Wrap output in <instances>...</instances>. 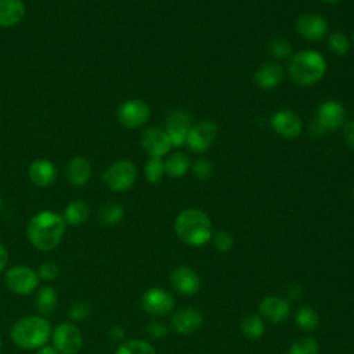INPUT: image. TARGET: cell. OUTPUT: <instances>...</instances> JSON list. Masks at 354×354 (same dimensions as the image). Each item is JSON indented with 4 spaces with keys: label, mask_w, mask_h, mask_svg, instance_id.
Wrapping results in <instances>:
<instances>
[{
    "label": "cell",
    "mask_w": 354,
    "mask_h": 354,
    "mask_svg": "<svg viewBox=\"0 0 354 354\" xmlns=\"http://www.w3.org/2000/svg\"><path fill=\"white\" fill-rule=\"evenodd\" d=\"M170 324L176 333L187 336L199 330L203 324V315L196 307L184 306L171 314Z\"/></svg>",
    "instance_id": "9a60e30c"
},
{
    "label": "cell",
    "mask_w": 354,
    "mask_h": 354,
    "mask_svg": "<svg viewBox=\"0 0 354 354\" xmlns=\"http://www.w3.org/2000/svg\"><path fill=\"white\" fill-rule=\"evenodd\" d=\"M108 336H109L112 340L122 343V342L124 340V330H123V328H120V326H118V325H113V326L109 328Z\"/></svg>",
    "instance_id": "60d3db41"
},
{
    "label": "cell",
    "mask_w": 354,
    "mask_h": 354,
    "mask_svg": "<svg viewBox=\"0 0 354 354\" xmlns=\"http://www.w3.org/2000/svg\"><path fill=\"white\" fill-rule=\"evenodd\" d=\"M147 329H148L149 335H151L152 337H156V339L163 337V336L167 335V328H166V325H165L163 322H159V321H152V322H149L148 326H147Z\"/></svg>",
    "instance_id": "f35d334b"
},
{
    "label": "cell",
    "mask_w": 354,
    "mask_h": 354,
    "mask_svg": "<svg viewBox=\"0 0 354 354\" xmlns=\"http://www.w3.org/2000/svg\"><path fill=\"white\" fill-rule=\"evenodd\" d=\"M28 177L37 187H50L57 178V167L48 159H36L29 165Z\"/></svg>",
    "instance_id": "ffe728a7"
},
{
    "label": "cell",
    "mask_w": 354,
    "mask_h": 354,
    "mask_svg": "<svg viewBox=\"0 0 354 354\" xmlns=\"http://www.w3.org/2000/svg\"><path fill=\"white\" fill-rule=\"evenodd\" d=\"M314 122L326 134L336 131L346 122V109L340 101L326 100L317 108Z\"/></svg>",
    "instance_id": "8fae6325"
},
{
    "label": "cell",
    "mask_w": 354,
    "mask_h": 354,
    "mask_svg": "<svg viewBox=\"0 0 354 354\" xmlns=\"http://www.w3.org/2000/svg\"><path fill=\"white\" fill-rule=\"evenodd\" d=\"M213 248L218 253H228L234 246V238L232 235L225 230H218L213 232V236L210 239Z\"/></svg>",
    "instance_id": "e575fe53"
},
{
    "label": "cell",
    "mask_w": 354,
    "mask_h": 354,
    "mask_svg": "<svg viewBox=\"0 0 354 354\" xmlns=\"http://www.w3.org/2000/svg\"><path fill=\"white\" fill-rule=\"evenodd\" d=\"M98 221L106 227L118 225L124 217V207L115 201L104 202L97 212Z\"/></svg>",
    "instance_id": "484cf974"
},
{
    "label": "cell",
    "mask_w": 354,
    "mask_h": 354,
    "mask_svg": "<svg viewBox=\"0 0 354 354\" xmlns=\"http://www.w3.org/2000/svg\"><path fill=\"white\" fill-rule=\"evenodd\" d=\"M217 138V126L212 120H199L192 124L185 145L194 153L206 152Z\"/></svg>",
    "instance_id": "9c48e42d"
},
{
    "label": "cell",
    "mask_w": 354,
    "mask_h": 354,
    "mask_svg": "<svg viewBox=\"0 0 354 354\" xmlns=\"http://www.w3.org/2000/svg\"><path fill=\"white\" fill-rule=\"evenodd\" d=\"M141 307L152 317L169 315L174 308V299L170 292L163 288H148L141 296Z\"/></svg>",
    "instance_id": "30bf717a"
},
{
    "label": "cell",
    "mask_w": 354,
    "mask_h": 354,
    "mask_svg": "<svg viewBox=\"0 0 354 354\" xmlns=\"http://www.w3.org/2000/svg\"><path fill=\"white\" fill-rule=\"evenodd\" d=\"M53 328L43 315H26L14 322L10 329L12 343L24 350H37L51 339Z\"/></svg>",
    "instance_id": "277c9868"
},
{
    "label": "cell",
    "mask_w": 354,
    "mask_h": 354,
    "mask_svg": "<svg viewBox=\"0 0 354 354\" xmlns=\"http://www.w3.org/2000/svg\"><path fill=\"white\" fill-rule=\"evenodd\" d=\"M39 275L37 272L28 266H12L6 271L4 283L7 289L15 295L26 296L33 293L39 286Z\"/></svg>",
    "instance_id": "8992f818"
},
{
    "label": "cell",
    "mask_w": 354,
    "mask_h": 354,
    "mask_svg": "<svg viewBox=\"0 0 354 354\" xmlns=\"http://www.w3.org/2000/svg\"><path fill=\"white\" fill-rule=\"evenodd\" d=\"M285 76V68L277 61L263 62L253 73L254 84L261 90H274Z\"/></svg>",
    "instance_id": "ac0fdd59"
},
{
    "label": "cell",
    "mask_w": 354,
    "mask_h": 354,
    "mask_svg": "<svg viewBox=\"0 0 354 354\" xmlns=\"http://www.w3.org/2000/svg\"><path fill=\"white\" fill-rule=\"evenodd\" d=\"M295 321H296V325L301 330L313 332L319 325V315L313 307L301 306L297 308V311L295 314Z\"/></svg>",
    "instance_id": "83f0119b"
},
{
    "label": "cell",
    "mask_w": 354,
    "mask_h": 354,
    "mask_svg": "<svg viewBox=\"0 0 354 354\" xmlns=\"http://www.w3.org/2000/svg\"><path fill=\"white\" fill-rule=\"evenodd\" d=\"M91 307L86 301H76L68 310V317L72 322H82L90 317Z\"/></svg>",
    "instance_id": "d590c367"
},
{
    "label": "cell",
    "mask_w": 354,
    "mask_h": 354,
    "mask_svg": "<svg viewBox=\"0 0 354 354\" xmlns=\"http://www.w3.org/2000/svg\"><path fill=\"white\" fill-rule=\"evenodd\" d=\"M36 354H59V353L57 351V348H55L54 346H48V344H46V346H43V347L37 348Z\"/></svg>",
    "instance_id": "7bdbcfd3"
},
{
    "label": "cell",
    "mask_w": 354,
    "mask_h": 354,
    "mask_svg": "<svg viewBox=\"0 0 354 354\" xmlns=\"http://www.w3.org/2000/svg\"><path fill=\"white\" fill-rule=\"evenodd\" d=\"M37 275L40 281H46V282H51L54 279L58 278L59 275V268L57 266V263L54 261H44L37 268Z\"/></svg>",
    "instance_id": "8d00e7d4"
},
{
    "label": "cell",
    "mask_w": 354,
    "mask_h": 354,
    "mask_svg": "<svg viewBox=\"0 0 354 354\" xmlns=\"http://www.w3.org/2000/svg\"><path fill=\"white\" fill-rule=\"evenodd\" d=\"M116 116L123 127L138 129L149 120L151 109L149 105L142 100H126L119 105Z\"/></svg>",
    "instance_id": "ba28073f"
},
{
    "label": "cell",
    "mask_w": 354,
    "mask_h": 354,
    "mask_svg": "<svg viewBox=\"0 0 354 354\" xmlns=\"http://www.w3.org/2000/svg\"><path fill=\"white\" fill-rule=\"evenodd\" d=\"M318 342L311 336H303L296 339L288 350V354H318Z\"/></svg>",
    "instance_id": "d6a6232c"
},
{
    "label": "cell",
    "mask_w": 354,
    "mask_h": 354,
    "mask_svg": "<svg viewBox=\"0 0 354 354\" xmlns=\"http://www.w3.org/2000/svg\"><path fill=\"white\" fill-rule=\"evenodd\" d=\"M326 46L332 54H335L337 57H344L350 51L351 41L346 33L333 32L326 36Z\"/></svg>",
    "instance_id": "f546056e"
},
{
    "label": "cell",
    "mask_w": 354,
    "mask_h": 354,
    "mask_svg": "<svg viewBox=\"0 0 354 354\" xmlns=\"http://www.w3.org/2000/svg\"><path fill=\"white\" fill-rule=\"evenodd\" d=\"M325 57L315 50H300L288 59L286 73L290 82L299 87H311L326 75Z\"/></svg>",
    "instance_id": "7a4b0ae2"
},
{
    "label": "cell",
    "mask_w": 354,
    "mask_h": 354,
    "mask_svg": "<svg viewBox=\"0 0 354 354\" xmlns=\"http://www.w3.org/2000/svg\"><path fill=\"white\" fill-rule=\"evenodd\" d=\"M140 145L144 152L151 158H162L173 148L171 141L166 133V130L159 127H148L141 133Z\"/></svg>",
    "instance_id": "2e32d148"
},
{
    "label": "cell",
    "mask_w": 354,
    "mask_h": 354,
    "mask_svg": "<svg viewBox=\"0 0 354 354\" xmlns=\"http://www.w3.org/2000/svg\"><path fill=\"white\" fill-rule=\"evenodd\" d=\"M65 176L71 185L83 187L91 177V163L84 156H73L65 166Z\"/></svg>",
    "instance_id": "44dd1931"
},
{
    "label": "cell",
    "mask_w": 354,
    "mask_h": 354,
    "mask_svg": "<svg viewBox=\"0 0 354 354\" xmlns=\"http://www.w3.org/2000/svg\"><path fill=\"white\" fill-rule=\"evenodd\" d=\"M322 3H326V4H337L339 1H342V0H321Z\"/></svg>",
    "instance_id": "ee69618b"
},
{
    "label": "cell",
    "mask_w": 354,
    "mask_h": 354,
    "mask_svg": "<svg viewBox=\"0 0 354 354\" xmlns=\"http://www.w3.org/2000/svg\"><path fill=\"white\" fill-rule=\"evenodd\" d=\"M1 346H3V340H1V336H0V350H1Z\"/></svg>",
    "instance_id": "f6af8a7d"
},
{
    "label": "cell",
    "mask_w": 354,
    "mask_h": 354,
    "mask_svg": "<svg viewBox=\"0 0 354 354\" xmlns=\"http://www.w3.org/2000/svg\"><path fill=\"white\" fill-rule=\"evenodd\" d=\"M66 223L62 214L51 210H41L36 213L28 223L26 236L33 248L40 252H50L55 249L64 235Z\"/></svg>",
    "instance_id": "6da1fadb"
},
{
    "label": "cell",
    "mask_w": 354,
    "mask_h": 354,
    "mask_svg": "<svg viewBox=\"0 0 354 354\" xmlns=\"http://www.w3.org/2000/svg\"><path fill=\"white\" fill-rule=\"evenodd\" d=\"M328 21L315 12H304L296 19V30L307 41H321L328 36Z\"/></svg>",
    "instance_id": "5bb4252c"
},
{
    "label": "cell",
    "mask_w": 354,
    "mask_h": 354,
    "mask_svg": "<svg viewBox=\"0 0 354 354\" xmlns=\"http://www.w3.org/2000/svg\"><path fill=\"white\" fill-rule=\"evenodd\" d=\"M1 205H3V199H1V196H0V209H1Z\"/></svg>",
    "instance_id": "7dc6e473"
},
{
    "label": "cell",
    "mask_w": 354,
    "mask_h": 354,
    "mask_svg": "<svg viewBox=\"0 0 354 354\" xmlns=\"http://www.w3.org/2000/svg\"><path fill=\"white\" fill-rule=\"evenodd\" d=\"M192 124L191 115L185 109H173L167 113L165 130L171 141V147L178 148L185 145L187 136Z\"/></svg>",
    "instance_id": "7c38bea8"
},
{
    "label": "cell",
    "mask_w": 354,
    "mask_h": 354,
    "mask_svg": "<svg viewBox=\"0 0 354 354\" xmlns=\"http://www.w3.org/2000/svg\"><path fill=\"white\" fill-rule=\"evenodd\" d=\"M8 264V252L6 246L0 242V272L7 267Z\"/></svg>",
    "instance_id": "b9f144b4"
},
{
    "label": "cell",
    "mask_w": 354,
    "mask_h": 354,
    "mask_svg": "<svg viewBox=\"0 0 354 354\" xmlns=\"http://www.w3.org/2000/svg\"><path fill=\"white\" fill-rule=\"evenodd\" d=\"M351 43H353V46H354V32H353V37H351Z\"/></svg>",
    "instance_id": "bcb514c9"
},
{
    "label": "cell",
    "mask_w": 354,
    "mask_h": 354,
    "mask_svg": "<svg viewBox=\"0 0 354 354\" xmlns=\"http://www.w3.org/2000/svg\"><path fill=\"white\" fill-rule=\"evenodd\" d=\"M174 232L183 243L199 248L210 242L214 231L207 213L198 207H188L177 214Z\"/></svg>",
    "instance_id": "3957f363"
},
{
    "label": "cell",
    "mask_w": 354,
    "mask_h": 354,
    "mask_svg": "<svg viewBox=\"0 0 354 354\" xmlns=\"http://www.w3.org/2000/svg\"><path fill=\"white\" fill-rule=\"evenodd\" d=\"M268 54L278 62L289 59L293 54L292 44L283 37H274L268 43Z\"/></svg>",
    "instance_id": "4dcf8cb0"
},
{
    "label": "cell",
    "mask_w": 354,
    "mask_h": 354,
    "mask_svg": "<svg viewBox=\"0 0 354 354\" xmlns=\"http://www.w3.org/2000/svg\"><path fill=\"white\" fill-rule=\"evenodd\" d=\"M137 176V166L129 159H120L105 169L102 173V181L111 191L124 192L134 185Z\"/></svg>",
    "instance_id": "5b68a950"
},
{
    "label": "cell",
    "mask_w": 354,
    "mask_h": 354,
    "mask_svg": "<svg viewBox=\"0 0 354 354\" xmlns=\"http://www.w3.org/2000/svg\"><path fill=\"white\" fill-rule=\"evenodd\" d=\"M191 170H192L194 177L199 181H209L214 174L213 163L209 159H205V158L196 159L191 165Z\"/></svg>",
    "instance_id": "836d02e7"
},
{
    "label": "cell",
    "mask_w": 354,
    "mask_h": 354,
    "mask_svg": "<svg viewBox=\"0 0 354 354\" xmlns=\"http://www.w3.org/2000/svg\"><path fill=\"white\" fill-rule=\"evenodd\" d=\"M353 196H354V189H353Z\"/></svg>",
    "instance_id": "c3c4849f"
},
{
    "label": "cell",
    "mask_w": 354,
    "mask_h": 354,
    "mask_svg": "<svg viewBox=\"0 0 354 354\" xmlns=\"http://www.w3.org/2000/svg\"><path fill=\"white\" fill-rule=\"evenodd\" d=\"M259 313L261 318L271 321L272 324L283 322L290 314V304L281 296H266L259 303Z\"/></svg>",
    "instance_id": "d6986e66"
},
{
    "label": "cell",
    "mask_w": 354,
    "mask_h": 354,
    "mask_svg": "<svg viewBox=\"0 0 354 354\" xmlns=\"http://www.w3.org/2000/svg\"><path fill=\"white\" fill-rule=\"evenodd\" d=\"M116 354H156V350L144 339H127L118 346Z\"/></svg>",
    "instance_id": "f1b7e54d"
},
{
    "label": "cell",
    "mask_w": 354,
    "mask_h": 354,
    "mask_svg": "<svg viewBox=\"0 0 354 354\" xmlns=\"http://www.w3.org/2000/svg\"><path fill=\"white\" fill-rule=\"evenodd\" d=\"M344 142L354 151V119L346 120L342 126Z\"/></svg>",
    "instance_id": "74e56055"
},
{
    "label": "cell",
    "mask_w": 354,
    "mask_h": 354,
    "mask_svg": "<svg viewBox=\"0 0 354 354\" xmlns=\"http://www.w3.org/2000/svg\"><path fill=\"white\" fill-rule=\"evenodd\" d=\"M144 176H145V180L151 184L159 183L165 176V165L162 158H156V156L148 158L144 166Z\"/></svg>",
    "instance_id": "1f68e13d"
},
{
    "label": "cell",
    "mask_w": 354,
    "mask_h": 354,
    "mask_svg": "<svg viewBox=\"0 0 354 354\" xmlns=\"http://www.w3.org/2000/svg\"><path fill=\"white\" fill-rule=\"evenodd\" d=\"M303 292H304L303 285L299 282H293L286 288V297L289 300H297L303 295Z\"/></svg>",
    "instance_id": "ab89813d"
},
{
    "label": "cell",
    "mask_w": 354,
    "mask_h": 354,
    "mask_svg": "<svg viewBox=\"0 0 354 354\" xmlns=\"http://www.w3.org/2000/svg\"><path fill=\"white\" fill-rule=\"evenodd\" d=\"M271 129L282 138L293 140L303 131V120L300 115L292 109H279L271 116Z\"/></svg>",
    "instance_id": "4fadbf2b"
},
{
    "label": "cell",
    "mask_w": 354,
    "mask_h": 354,
    "mask_svg": "<svg viewBox=\"0 0 354 354\" xmlns=\"http://www.w3.org/2000/svg\"><path fill=\"white\" fill-rule=\"evenodd\" d=\"M57 304H58V293L53 286L46 285L39 288L35 297V307L39 315L44 317V315L53 314V311L57 308Z\"/></svg>",
    "instance_id": "cb8c5ba5"
},
{
    "label": "cell",
    "mask_w": 354,
    "mask_h": 354,
    "mask_svg": "<svg viewBox=\"0 0 354 354\" xmlns=\"http://www.w3.org/2000/svg\"><path fill=\"white\" fill-rule=\"evenodd\" d=\"M25 17V4L22 0H0V28L18 25Z\"/></svg>",
    "instance_id": "7402d4cb"
},
{
    "label": "cell",
    "mask_w": 354,
    "mask_h": 354,
    "mask_svg": "<svg viewBox=\"0 0 354 354\" xmlns=\"http://www.w3.org/2000/svg\"><path fill=\"white\" fill-rule=\"evenodd\" d=\"M165 165V176L171 178H180L184 177L191 170V159L184 152H173L167 156L166 160H163Z\"/></svg>",
    "instance_id": "603a6c76"
},
{
    "label": "cell",
    "mask_w": 354,
    "mask_h": 354,
    "mask_svg": "<svg viewBox=\"0 0 354 354\" xmlns=\"http://www.w3.org/2000/svg\"><path fill=\"white\" fill-rule=\"evenodd\" d=\"M239 329L246 339L257 340L264 335L266 325L260 315L250 314V315H246L242 318V321L239 324Z\"/></svg>",
    "instance_id": "4316f807"
},
{
    "label": "cell",
    "mask_w": 354,
    "mask_h": 354,
    "mask_svg": "<svg viewBox=\"0 0 354 354\" xmlns=\"http://www.w3.org/2000/svg\"><path fill=\"white\" fill-rule=\"evenodd\" d=\"M170 283L173 289L183 296H194L201 289L199 274L188 266H177L170 272Z\"/></svg>",
    "instance_id": "e0dca14e"
},
{
    "label": "cell",
    "mask_w": 354,
    "mask_h": 354,
    "mask_svg": "<svg viewBox=\"0 0 354 354\" xmlns=\"http://www.w3.org/2000/svg\"><path fill=\"white\" fill-rule=\"evenodd\" d=\"M90 216V207L84 201L75 199L66 205L64 209L62 217L66 224L69 225H82L88 220Z\"/></svg>",
    "instance_id": "d4e9b609"
},
{
    "label": "cell",
    "mask_w": 354,
    "mask_h": 354,
    "mask_svg": "<svg viewBox=\"0 0 354 354\" xmlns=\"http://www.w3.org/2000/svg\"><path fill=\"white\" fill-rule=\"evenodd\" d=\"M53 346L59 354H77L83 346L80 329L73 322H61L51 332Z\"/></svg>",
    "instance_id": "52a82bcc"
}]
</instances>
